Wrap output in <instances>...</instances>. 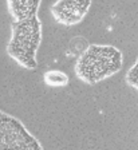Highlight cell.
Listing matches in <instances>:
<instances>
[{"mask_svg":"<svg viewBox=\"0 0 138 150\" xmlns=\"http://www.w3.org/2000/svg\"><path fill=\"white\" fill-rule=\"evenodd\" d=\"M122 67V54L111 46H90L79 56L75 74L82 82L95 84L113 76Z\"/></svg>","mask_w":138,"mask_h":150,"instance_id":"obj_1","label":"cell"},{"mask_svg":"<svg viewBox=\"0 0 138 150\" xmlns=\"http://www.w3.org/2000/svg\"><path fill=\"white\" fill-rule=\"evenodd\" d=\"M40 42V28L36 19L22 20L13 32L12 40L8 44V54L20 66L28 70L36 67L35 54Z\"/></svg>","mask_w":138,"mask_h":150,"instance_id":"obj_2","label":"cell"},{"mask_svg":"<svg viewBox=\"0 0 138 150\" xmlns=\"http://www.w3.org/2000/svg\"><path fill=\"white\" fill-rule=\"evenodd\" d=\"M0 150H43V147L19 119L0 110Z\"/></svg>","mask_w":138,"mask_h":150,"instance_id":"obj_3","label":"cell"},{"mask_svg":"<svg viewBox=\"0 0 138 150\" xmlns=\"http://www.w3.org/2000/svg\"><path fill=\"white\" fill-rule=\"evenodd\" d=\"M90 0H60L54 7V15L60 23L72 24L85 15Z\"/></svg>","mask_w":138,"mask_h":150,"instance_id":"obj_4","label":"cell"},{"mask_svg":"<svg viewBox=\"0 0 138 150\" xmlns=\"http://www.w3.org/2000/svg\"><path fill=\"white\" fill-rule=\"evenodd\" d=\"M11 1H12V8L15 11L16 18L20 22L31 18L30 15L34 13L38 6V0H11Z\"/></svg>","mask_w":138,"mask_h":150,"instance_id":"obj_5","label":"cell"},{"mask_svg":"<svg viewBox=\"0 0 138 150\" xmlns=\"http://www.w3.org/2000/svg\"><path fill=\"white\" fill-rule=\"evenodd\" d=\"M44 83L50 87H64L69 84V76L67 74L59 71V70H50L43 76Z\"/></svg>","mask_w":138,"mask_h":150,"instance_id":"obj_6","label":"cell"},{"mask_svg":"<svg viewBox=\"0 0 138 150\" xmlns=\"http://www.w3.org/2000/svg\"><path fill=\"white\" fill-rule=\"evenodd\" d=\"M126 82L129 86L134 87L138 91V60L135 62V64L132 69L129 70V72L126 74Z\"/></svg>","mask_w":138,"mask_h":150,"instance_id":"obj_7","label":"cell"}]
</instances>
